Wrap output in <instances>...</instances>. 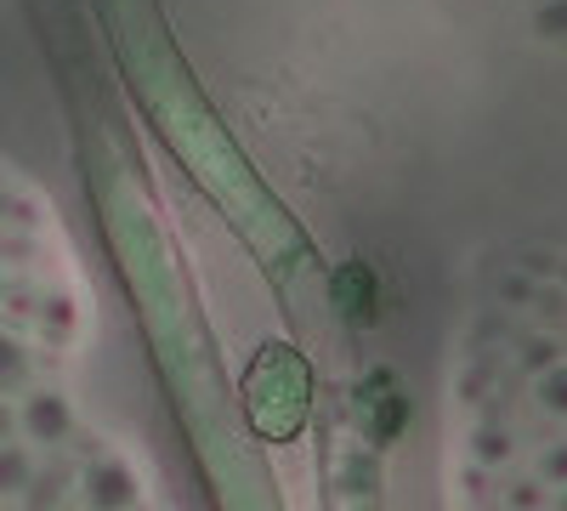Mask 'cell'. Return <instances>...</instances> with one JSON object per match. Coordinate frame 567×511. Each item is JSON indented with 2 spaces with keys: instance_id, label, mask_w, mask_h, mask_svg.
<instances>
[{
  "instance_id": "obj_2",
  "label": "cell",
  "mask_w": 567,
  "mask_h": 511,
  "mask_svg": "<svg viewBox=\"0 0 567 511\" xmlns=\"http://www.w3.org/2000/svg\"><path fill=\"white\" fill-rule=\"evenodd\" d=\"M23 381H29V352L0 330V392H18Z\"/></svg>"
},
{
  "instance_id": "obj_1",
  "label": "cell",
  "mask_w": 567,
  "mask_h": 511,
  "mask_svg": "<svg viewBox=\"0 0 567 511\" xmlns=\"http://www.w3.org/2000/svg\"><path fill=\"white\" fill-rule=\"evenodd\" d=\"M23 421H29L34 438H63V432H69V409H63L58 398H34Z\"/></svg>"
},
{
  "instance_id": "obj_3",
  "label": "cell",
  "mask_w": 567,
  "mask_h": 511,
  "mask_svg": "<svg viewBox=\"0 0 567 511\" xmlns=\"http://www.w3.org/2000/svg\"><path fill=\"white\" fill-rule=\"evenodd\" d=\"M23 478H29V467H23V454H0V489H23Z\"/></svg>"
}]
</instances>
